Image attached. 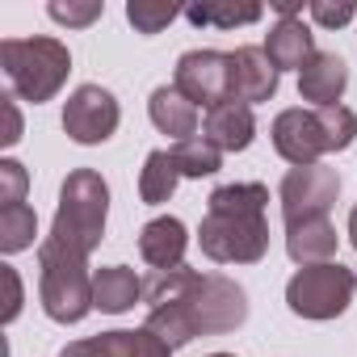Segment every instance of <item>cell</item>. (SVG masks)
<instances>
[{
	"label": "cell",
	"instance_id": "obj_21",
	"mask_svg": "<svg viewBox=\"0 0 357 357\" xmlns=\"http://www.w3.org/2000/svg\"><path fill=\"white\" fill-rule=\"evenodd\" d=\"M185 17L194 26H211V30H236V26H252L265 17L261 5H231V0H202V5H190Z\"/></svg>",
	"mask_w": 357,
	"mask_h": 357
},
{
	"label": "cell",
	"instance_id": "obj_1",
	"mask_svg": "<svg viewBox=\"0 0 357 357\" xmlns=\"http://www.w3.org/2000/svg\"><path fill=\"white\" fill-rule=\"evenodd\" d=\"M269 190L261 181H231L206 198V219L198 227V244L215 265H257L269 252L265 223Z\"/></svg>",
	"mask_w": 357,
	"mask_h": 357
},
{
	"label": "cell",
	"instance_id": "obj_11",
	"mask_svg": "<svg viewBox=\"0 0 357 357\" xmlns=\"http://www.w3.org/2000/svg\"><path fill=\"white\" fill-rule=\"evenodd\" d=\"M59 357H172V349L151 328H114L101 336L72 340Z\"/></svg>",
	"mask_w": 357,
	"mask_h": 357
},
{
	"label": "cell",
	"instance_id": "obj_29",
	"mask_svg": "<svg viewBox=\"0 0 357 357\" xmlns=\"http://www.w3.org/2000/svg\"><path fill=\"white\" fill-rule=\"evenodd\" d=\"M0 278H5V286H9V303H5V324H13V319L22 315V278H17V269H13V265H0Z\"/></svg>",
	"mask_w": 357,
	"mask_h": 357
},
{
	"label": "cell",
	"instance_id": "obj_14",
	"mask_svg": "<svg viewBox=\"0 0 357 357\" xmlns=\"http://www.w3.org/2000/svg\"><path fill=\"white\" fill-rule=\"evenodd\" d=\"M202 135H206L219 151H248L252 139H257L252 105H244V101H223V105L206 109V118H202Z\"/></svg>",
	"mask_w": 357,
	"mask_h": 357
},
{
	"label": "cell",
	"instance_id": "obj_30",
	"mask_svg": "<svg viewBox=\"0 0 357 357\" xmlns=\"http://www.w3.org/2000/svg\"><path fill=\"white\" fill-rule=\"evenodd\" d=\"M22 139V109H17V97H5V135H0V143L13 147Z\"/></svg>",
	"mask_w": 357,
	"mask_h": 357
},
{
	"label": "cell",
	"instance_id": "obj_5",
	"mask_svg": "<svg viewBox=\"0 0 357 357\" xmlns=\"http://www.w3.org/2000/svg\"><path fill=\"white\" fill-rule=\"evenodd\" d=\"M0 63H5V76L13 84V97L17 101H51L68 72H72V55L59 38H5L0 43Z\"/></svg>",
	"mask_w": 357,
	"mask_h": 357
},
{
	"label": "cell",
	"instance_id": "obj_18",
	"mask_svg": "<svg viewBox=\"0 0 357 357\" xmlns=\"http://www.w3.org/2000/svg\"><path fill=\"white\" fill-rule=\"evenodd\" d=\"M336 244H340V236H336L332 219H307V223L286 227V252L303 269L307 265H328L336 257Z\"/></svg>",
	"mask_w": 357,
	"mask_h": 357
},
{
	"label": "cell",
	"instance_id": "obj_25",
	"mask_svg": "<svg viewBox=\"0 0 357 357\" xmlns=\"http://www.w3.org/2000/svg\"><path fill=\"white\" fill-rule=\"evenodd\" d=\"M47 13H51V22H59L68 30H84V26H93L105 13V5L101 0H51Z\"/></svg>",
	"mask_w": 357,
	"mask_h": 357
},
{
	"label": "cell",
	"instance_id": "obj_26",
	"mask_svg": "<svg viewBox=\"0 0 357 357\" xmlns=\"http://www.w3.org/2000/svg\"><path fill=\"white\" fill-rule=\"evenodd\" d=\"M319 122H324V135H328V155L332 151H344L357 135V114L349 105H328L319 109Z\"/></svg>",
	"mask_w": 357,
	"mask_h": 357
},
{
	"label": "cell",
	"instance_id": "obj_24",
	"mask_svg": "<svg viewBox=\"0 0 357 357\" xmlns=\"http://www.w3.org/2000/svg\"><path fill=\"white\" fill-rule=\"evenodd\" d=\"M176 5H160V0H130L126 5V22L139 30V34H160L164 26L176 22Z\"/></svg>",
	"mask_w": 357,
	"mask_h": 357
},
{
	"label": "cell",
	"instance_id": "obj_2",
	"mask_svg": "<svg viewBox=\"0 0 357 357\" xmlns=\"http://www.w3.org/2000/svg\"><path fill=\"white\" fill-rule=\"evenodd\" d=\"M248 319V294L240 282L223 273H198V282L164 307H147V324L168 349H181L194 336H219L236 332Z\"/></svg>",
	"mask_w": 357,
	"mask_h": 357
},
{
	"label": "cell",
	"instance_id": "obj_17",
	"mask_svg": "<svg viewBox=\"0 0 357 357\" xmlns=\"http://www.w3.org/2000/svg\"><path fill=\"white\" fill-rule=\"evenodd\" d=\"M147 114H151L155 130H160V135H172L176 143L198 135V105H194L181 89H176V84H160V89L147 97Z\"/></svg>",
	"mask_w": 357,
	"mask_h": 357
},
{
	"label": "cell",
	"instance_id": "obj_28",
	"mask_svg": "<svg viewBox=\"0 0 357 357\" xmlns=\"http://www.w3.org/2000/svg\"><path fill=\"white\" fill-rule=\"evenodd\" d=\"M307 13H311V22L315 26H324V30H340V26H349L353 22V13H357V5L353 0H311L307 5Z\"/></svg>",
	"mask_w": 357,
	"mask_h": 357
},
{
	"label": "cell",
	"instance_id": "obj_13",
	"mask_svg": "<svg viewBox=\"0 0 357 357\" xmlns=\"http://www.w3.org/2000/svg\"><path fill=\"white\" fill-rule=\"evenodd\" d=\"M344 89H349V63L336 51H315L311 63L298 72V97L311 101V109L340 105Z\"/></svg>",
	"mask_w": 357,
	"mask_h": 357
},
{
	"label": "cell",
	"instance_id": "obj_22",
	"mask_svg": "<svg viewBox=\"0 0 357 357\" xmlns=\"http://www.w3.org/2000/svg\"><path fill=\"white\" fill-rule=\"evenodd\" d=\"M34 236H38V215L30 202H17V206H0V252H26L34 248Z\"/></svg>",
	"mask_w": 357,
	"mask_h": 357
},
{
	"label": "cell",
	"instance_id": "obj_8",
	"mask_svg": "<svg viewBox=\"0 0 357 357\" xmlns=\"http://www.w3.org/2000/svg\"><path fill=\"white\" fill-rule=\"evenodd\" d=\"M122 122V109H118V97L101 84H80L68 105H63V130L72 143L80 147H97L105 143Z\"/></svg>",
	"mask_w": 357,
	"mask_h": 357
},
{
	"label": "cell",
	"instance_id": "obj_6",
	"mask_svg": "<svg viewBox=\"0 0 357 357\" xmlns=\"http://www.w3.org/2000/svg\"><path fill=\"white\" fill-rule=\"evenodd\" d=\"M353 290H357V278L340 261L307 265V269H298L286 282V307L294 315H303V319H319L324 324V319H336V315L349 311Z\"/></svg>",
	"mask_w": 357,
	"mask_h": 357
},
{
	"label": "cell",
	"instance_id": "obj_23",
	"mask_svg": "<svg viewBox=\"0 0 357 357\" xmlns=\"http://www.w3.org/2000/svg\"><path fill=\"white\" fill-rule=\"evenodd\" d=\"M172 160L176 168H181V176H194V181H202V176H215L223 168V151L206 139V135H194V139H181L172 147Z\"/></svg>",
	"mask_w": 357,
	"mask_h": 357
},
{
	"label": "cell",
	"instance_id": "obj_32",
	"mask_svg": "<svg viewBox=\"0 0 357 357\" xmlns=\"http://www.w3.org/2000/svg\"><path fill=\"white\" fill-rule=\"evenodd\" d=\"M211 357H236V353H211Z\"/></svg>",
	"mask_w": 357,
	"mask_h": 357
},
{
	"label": "cell",
	"instance_id": "obj_7",
	"mask_svg": "<svg viewBox=\"0 0 357 357\" xmlns=\"http://www.w3.org/2000/svg\"><path fill=\"white\" fill-rule=\"evenodd\" d=\"M340 198V172L328 164H307V168H290L282 176V219L290 223H307V219H328V211Z\"/></svg>",
	"mask_w": 357,
	"mask_h": 357
},
{
	"label": "cell",
	"instance_id": "obj_27",
	"mask_svg": "<svg viewBox=\"0 0 357 357\" xmlns=\"http://www.w3.org/2000/svg\"><path fill=\"white\" fill-rule=\"evenodd\" d=\"M26 190H30V172L17 160H0V202L17 206V202H26Z\"/></svg>",
	"mask_w": 357,
	"mask_h": 357
},
{
	"label": "cell",
	"instance_id": "obj_4",
	"mask_svg": "<svg viewBox=\"0 0 357 357\" xmlns=\"http://www.w3.org/2000/svg\"><path fill=\"white\" fill-rule=\"evenodd\" d=\"M38 298L55 324H80L89 311H97L89 257H80L47 236L38 244Z\"/></svg>",
	"mask_w": 357,
	"mask_h": 357
},
{
	"label": "cell",
	"instance_id": "obj_20",
	"mask_svg": "<svg viewBox=\"0 0 357 357\" xmlns=\"http://www.w3.org/2000/svg\"><path fill=\"white\" fill-rule=\"evenodd\" d=\"M176 181H181V168H176L172 151H147L143 172H139V198H143L147 206H160V202L172 198Z\"/></svg>",
	"mask_w": 357,
	"mask_h": 357
},
{
	"label": "cell",
	"instance_id": "obj_19",
	"mask_svg": "<svg viewBox=\"0 0 357 357\" xmlns=\"http://www.w3.org/2000/svg\"><path fill=\"white\" fill-rule=\"evenodd\" d=\"M143 298V278L126 265H105L93 273V307L105 315H122Z\"/></svg>",
	"mask_w": 357,
	"mask_h": 357
},
{
	"label": "cell",
	"instance_id": "obj_10",
	"mask_svg": "<svg viewBox=\"0 0 357 357\" xmlns=\"http://www.w3.org/2000/svg\"><path fill=\"white\" fill-rule=\"evenodd\" d=\"M273 135V151L294 164V168H307V164H324L328 155V135H324V122H319V109H282L269 126Z\"/></svg>",
	"mask_w": 357,
	"mask_h": 357
},
{
	"label": "cell",
	"instance_id": "obj_16",
	"mask_svg": "<svg viewBox=\"0 0 357 357\" xmlns=\"http://www.w3.org/2000/svg\"><path fill=\"white\" fill-rule=\"evenodd\" d=\"M265 55L278 72H303L315 55V34L303 17H278V26L265 34Z\"/></svg>",
	"mask_w": 357,
	"mask_h": 357
},
{
	"label": "cell",
	"instance_id": "obj_3",
	"mask_svg": "<svg viewBox=\"0 0 357 357\" xmlns=\"http://www.w3.org/2000/svg\"><path fill=\"white\" fill-rule=\"evenodd\" d=\"M105 215H109L105 176L93 172V168H72L63 190H59L51 240L72 248V252H80V257H93V248L105 240Z\"/></svg>",
	"mask_w": 357,
	"mask_h": 357
},
{
	"label": "cell",
	"instance_id": "obj_15",
	"mask_svg": "<svg viewBox=\"0 0 357 357\" xmlns=\"http://www.w3.org/2000/svg\"><path fill=\"white\" fill-rule=\"evenodd\" d=\"M185 248H190V231L172 215H160V219L143 223V231H139V257L151 269H176L185 261Z\"/></svg>",
	"mask_w": 357,
	"mask_h": 357
},
{
	"label": "cell",
	"instance_id": "obj_9",
	"mask_svg": "<svg viewBox=\"0 0 357 357\" xmlns=\"http://www.w3.org/2000/svg\"><path fill=\"white\" fill-rule=\"evenodd\" d=\"M172 84L198 109H215V105L231 101V59L223 51H185L176 59Z\"/></svg>",
	"mask_w": 357,
	"mask_h": 357
},
{
	"label": "cell",
	"instance_id": "obj_12",
	"mask_svg": "<svg viewBox=\"0 0 357 357\" xmlns=\"http://www.w3.org/2000/svg\"><path fill=\"white\" fill-rule=\"evenodd\" d=\"M227 59H231V101L257 105V101H269L278 93V76L282 72L273 68L265 47H240Z\"/></svg>",
	"mask_w": 357,
	"mask_h": 357
},
{
	"label": "cell",
	"instance_id": "obj_31",
	"mask_svg": "<svg viewBox=\"0 0 357 357\" xmlns=\"http://www.w3.org/2000/svg\"><path fill=\"white\" fill-rule=\"evenodd\" d=\"M349 240H353V248H357V206L349 211Z\"/></svg>",
	"mask_w": 357,
	"mask_h": 357
}]
</instances>
